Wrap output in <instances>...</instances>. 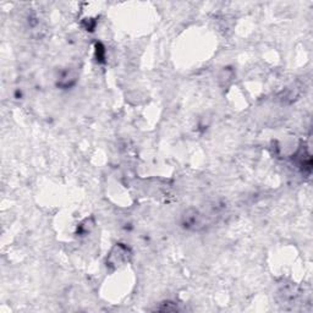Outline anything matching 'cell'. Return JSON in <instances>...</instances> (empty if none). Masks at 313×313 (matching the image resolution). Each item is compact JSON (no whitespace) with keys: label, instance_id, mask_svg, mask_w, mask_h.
Here are the masks:
<instances>
[{"label":"cell","instance_id":"6da1fadb","mask_svg":"<svg viewBox=\"0 0 313 313\" xmlns=\"http://www.w3.org/2000/svg\"><path fill=\"white\" fill-rule=\"evenodd\" d=\"M183 224L187 229H196L197 226L202 225V219L197 211L190 209V211L185 212L183 216Z\"/></svg>","mask_w":313,"mask_h":313}]
</instances>
